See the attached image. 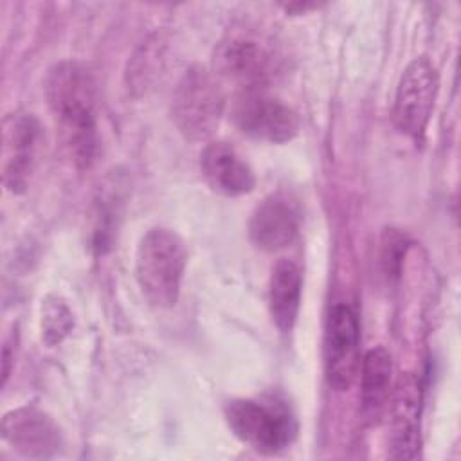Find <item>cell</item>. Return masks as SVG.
Masks as SVG:
<instances>
[{
  "label": "cell",
  "mask_w": 461,
  "mask_h": 461,
  "mask_svg": "<svg viewBox=\"0 0 461 461\" xmlns=\"http://www.w3.org/2000/svg\"><path fill=\"white\" fill-rule=\"evenodd\" d=\"M232 121L243 135L268 144L290 142L301 130L297 112L267 88L241 90L232 104Z\"/></svg>",
  "instance_id": "obj_5"
},
{
  "label": "cell",
  "mask_w": 461,
  "mask_h": 461,
  "mask_svg": "<svg viewBox=\"0 0 461 461\" xmlns=\"http://www.w3.org/2000/svg\"><path fill=\"white\" fill-rule=\"evenodd\" d=\"M2 438L25 457H50L61 445L52 418L34 407L9 411L2 420Z\"/></svg>",
  "instance_id": "obj_10"
},
{
  "label": "cell",
  "mask_w": 461,
  "mask_h": 461,
  "mask_svg": "<svg viewBox=\"0 0 461 461\" xmlns=\"http://www.w3.org/2000/svg\"><path fill=\"white\" fill-rule=\"evenodd\" d=\"M43 92L68 158L90 167L99 144L92 74L79 61H58L47 70Z\"/></svg>",
  "instance_id": "obj_1"
},
{
  "label": "cell",
  "mask_w": 461,
  "mask_h": 461,
  "mask_svg": "<svg viewBox=\"0 0 461 461\" xmlns=\"http://www.w3.org/2000/svg\"><path fill=\"white\" fill-rule=\"evenodd\" d=\"M411 247V241L405 232L394 227H387L382 230L380 236V250H378V265L382 270V276L387 281H396L402 274L403 259L407 256V250Z\"/></svg>",
  "instance_id": "obj_17"
},
{
  "label": "cell",
  "mask_w": 461,
  "mask_h": 461,
  "mask_svg": "<svg viewBox=\"0 0 461 461\" xmlns=\"http://www.w3.org/2000/svg\"><path fill=\"white\" fill-rule=\"evenodd\" d=\"M200 171L207 185L223 196L249 194L256 185V175L249 162L223 140L209 142L200 153Z\"/></svg>",
  "instance_id": "obj_11"
},
{
  "label": "cell",
  "mask_w": 461,
  "mask_h": 461,
  "mask_svg": "<svg viewBox=\"0 0 461 461\" xmlns=\"http://www.w3.org/2000/svg\"><path fill=\"white\" fill-rule=\"evenodd\" d=\"M393 380V360L391 353L382 348H371L360 366V389H362V405L369 414H376L384 409L389 400Z\"/></svg>",
  "instance_id": "obj_15"
},
{
  "label": "cell",
  "mask_w": 461,
  "mask_h": 461,
  "mask_svg": "<svg viewBox=\"0 0 461 461\" xmlns=\"http://www.w3.org/2000/svg\"><path fill=\"white\" fill-rule=\"evenodd\" d=\"M418 407L420 387L416 378L405 376L398 382L391 409L389 456L396 459H412L418 454Z\"/></svg>",
  "instance_id": "obj_13"
},
{
  "label": "cell",
  "mask_w": 461,
  "mask_h": 461,
  "mask_svg": "<svg viewBox=\"0 0 461 461\" xmlns=\"http://www.w3.org/2000/svg\"><path fill=\"white\" fill-rule=\"evenodd\" d=\"M74 317L68 304L54 294H49L41 301L40 308V330L41 340L52 348L63 342V339L72 331Z\"/></svg>",
  "instance_id": "obj_16"
},
{
  "label": "cell",
  "mask_w": 461,
  "mask_h": 461,
  "mask_svg": "<svg viewBox=\"0 0 461 461\" xmlns=\"http://www.w3.org/2000/svg\"><path fill=\"white\" fill-rule=\"evenodd\" d=\"M225 420L240 441L261 454L281 452L297 432L290 409L276 398L232 400L225 407Z\"/></svg>",
  "instance_id": "obj_4"
},
{
  "label": "cell",
  "mask_w": 461,
  "mask_h": 461,
  "mask_svg": "<svg viewBox=\"0 0 461 461\" xmlns=\"http://www.w3.org/2000/svg\"><path fill=\"white\" fill-rule=\"evenodd\" d=\"M299 230V216L295 207L281 196H267L261 200L249 220L250 241L265 250L274 252L288 247Z\"/></svg>",
  "instance_id": "obj_12"
},
{
  "label": "cell",
  "mask_w": 461,
  "mask_h": 461,
  "mask_svg": "<svg viewBox=\"0 0 461 461\" xmlns=\"http://www.w3.org/2000/svg\"><path fill=\"white\" fill-rule=\"evenodd\" d=\"M324 367L335 391H348L358 369V321L346 303L331 306L324 331Z\"/></svg>",
  "instance_id": "obj_9"
},
{
  "label": "cell",
  "mask_w": 461,
  "mask_h": 461,
  "mask_svg": "<svg viewBox=\"0 0 461 461\" xmlns=\"http://www.w3.org/2000/svg\"><path fill=\"white\" fill-rule=\"evenodd\" d=\"M187 250L182 238L164 227L149 229L135 252V277L146 301L157 308L176 304Z\"/></svg>",
  "instance_id": "obj_2"
},
{
  "label": "cell",
  "mask_w": 461,
  "mask_h": 461,
  "mask_svg": "<svg viewBox=\"0 0 461 461\" xmlns=\"http://www.w3.org/2000/svg\"><path fill=\"white\" fill-rule=\"evenodd\" d=\"M303 274L292 259H279L268 279V310L274 324L283 333L292 331L301 306Z\"/></svg>",
  "instance_id": "obj_14"
},
{
  "label": "cell",
  "mask_w": 461,
  "mask_h": 461,
  "mask_svg": "<svg viewBox=\"0 0 461 461\" xmlns=\"http://www.w3.org/2000/svg\"><path fill=\"white\" fill-rule=\"evenodd\" d=\"M439 76L434 63L427 56H416L403 70L393 104V121L396 128L420 142L427 131L436 95Z\"/></svg>",
  "instance_id": "obj_6"
},
{
  "label": "cell",
  "mask_w": 461,
  "mask_h": 461,
  "mask_svg": "<svg viewBox=\"0 0 461 461\" xmlns=\"http://www.w3.org/2000/svg\"><path fill=\"white\" fill-rule=\"evenodd\" d=\"M223 112L225 95L216 76L200 65L189 67L171 95V119L178 133L191 142L207 140Z\"/></svg>",
  "instance_id": "obj_3"
},
{
  "label": "cell",
  "mask_w": 461,
  "mask_h": 461,
  "mask_svg": "<svg viewBox=\"0 0 461 461\" xmlns=\"http://www.w3.org/2000/svg\"><path fill=\"white\" fill-rule=\"evenodd\" d=\"M41 144V124L27 112H13L2 130V182L13 194L27 189Z\"/></svg>",
  "instance_id": "obj_8"
},
{
  "label": "cell",
  "mask_w": 461,
  "mask_h": 461,
  "mask_svg": "<svg viewBox=\"0 0 461 461\" xmlns=\"http://www.w3.org/2000/svg\"><path fill=\"white\" fill-rule=\"evenodd\" d=\"M214 72L243 90L267 88L277 70L274 52L256 36L232 34L221 40L212 58Z\"/></svg>",
  "instance_id": "obj_7"
}]
</instances>
